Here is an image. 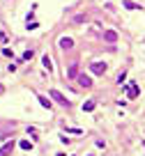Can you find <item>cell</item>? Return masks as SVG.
<instances>
[{
  "mask_svg": "<svg viewBox=\"0 0 145 156\" xmlns=\"http://www.w3.org/2000/svg\"><path fill=\"white\" fill-rule=\"evenodd\" d=\"M51 96H53V99H56L58 103H62L65 108H69V101H67V99H65V96H62L60 92H56V90H51Z\"/></svg>",
  "mask_w": 145,
  "mask_h": 156,
  "instance_id": "cell-1",
  "label": "cell"
},
{
  "mask_svg": "<svg viewBox=\"0 0 145 156\" xmlns=\"http://www.w3.org/2000/svg\"><path fill=\"white\" fill-rule=\"evenodd\" d=\"M90 69H92V71H94L97 76H101V74L106 71V64H104V62H94L92 67H90Z\"/></svg>",
  "mask_w": 145,
  "mask_h": 156,
  "instance_id": "cell-2",
  "label": "cell"
},
{
  "mask_svg": "<svg viewBox=\"0 0 145 156\" xmlns=\"http://www.w3.org/2000/svg\"><path fill=\"white\" fill-rule=\"evenodd\" d=\"M104 37H106V41H115V39H117V34H115L113 30H108L106 34H104Z\"/></svg>",
  "mask_w": 145,
  "mask_h": 156,
  "instance_id": "cell-3",
  "label": "cell"
},
{
  "mask_svg": "<svg viewBox=\"0 0 145 156\" xmlns=\"http://www.w3.org/2000/svg\"><path fill=\"white\" fill-rule=\"evenodd\" d=\"M39 103H42V106H44L46 110H51V101H49V99H44V96H39Z\"/></svg>",
  "mask_w": 145,
  "mask_h": 156,
  "instance_id": "cell-4",
  "label": "cell"
},
{
  "mask_svg": "<svg viewBox=\"0 0 145 156\" xmlns=\"http://www.w3.org/2000/svg\"><path fill=\"white\" fill-rule=\"evenodd\" d=\"M129 96H131V99H134V96H138V87H136V85H131V87H129Z\"/></svg>",
  "mask_w": 145,
  "mask_h": 156,
  "instance_id": "cell-5",
  "label": "cell"
},
{
  "mask_svg": "<svg viewBox=\"0 0 145 156\" xmlns=\"http://www.w3.org/2000/svg\"><path fill=\"white\" fill-rule=\"evenodd\" d=\"M92 108H94V101H87V103H83V110H87V113H90Z\"/></svg>",
  "mask_w": 145,
  "mask_h": 156,
  "instance_id": "cell-6",
  "label": "cell"
},
{
  "mask_svg": "<svg viewBox=\"0 0 145 156\" xmlns=\"http://www.w3.org/2000/svg\"><path fill=\"white\" fill-rule=\"evenodd\" d=\"M44 67H46V69H49V71H51V69H53V64H51V60H49V58H44Z\"/></svg>",
  "mask_w": 145,
  "mask_h": 156,
  "instance_id": "cell-7",
  "label": "cell"
},
{
  "mask_svg": "<svg viewBox=\"0 0 145 156\" xmlns=\"http://www.w3.org/2000/svg\"><path fill=\"white\" fill-rule=\"evenodd\" d=\"M21 147H23V149H32V142H28V140H23V142H21Z\"/></svg>",
  "mask_w": 145,
  "mask_h": 156,
  "instance_id": "cell-8",
  "label": "cell"
}]
</instances>
